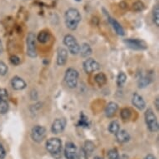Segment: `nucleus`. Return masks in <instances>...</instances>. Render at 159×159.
Returning <instances> with one entry per match:
<instances>
[{
	"mask_svg": "<svg viewBox=\"0 0 159 159\" xmlns=\"http://www.w3.org/2000/svg\"><path fill=\"white\" fill-rule=\"evenodd\" d=\"M64 19L67 28L73 31L78 28V24L81 22L82 17L78 9L68 8L64 14Z\"/></svg>",
	"mask_w": 159,
	"mask_h": 159,
	"instance_id": "obj_1",
	"label": "nucleus"
},
{
	"mask_svg": "<svg viewBox=\"0 0 159 159\" xmlns=\"http://www.w3.org/2000/svg\"><path fill=\"white\" fill-rule=\"evenodd\" d=\"M144 117H145V123H146L148 130L152 133L157 132L159 128L158 122L157 119L156 115L154 114L153 111L151 108H148L145 112Z\"/></svg>",
	"mask_w": 159,
	"mask_h": 159,
	"instance_id": "obj_2",
	"label": "nucleus"
},
{
	"mask_svg": "<svg viewBox=\"0 0 159 159\" xmlns=\"http://www.w3.org/2000/svg\"><path fill=\"white\" fill-rule=\"evenodd\" d=\"M78 71L74 68H68L67 69L64 76V80H65L66 84L68 85V88L70 89H74L78 85Z\"/></svg>",
	"mask_w": 159,
	"mask_h": 159,
	"instance_id": "obj_3",
	"label": "nucleus"
},
{
	"mask_svg": "<svg viewBox=\"0 0 159 159\" xmlns=\"http://www.w3.org/2000/svg\"><path fill=\"white\" fill-rule=\"evenodd\" d=\"M63 43L68 47V51L72 54L77 55L79 52L80 45L78 44V41L76 40V39L73 35H71V34L66 35L63 39Z\"/></svg>",
	"mask_w": 159,
	"mask_h": 159,
	"instance_id": "obj_4",
	"label": "nucleus"
},
{
	"mask_svg": "<svg viewBox=\"0 0 159 159\" xmlns=\"http://www.w3.org/2000/svg\"><path fill=\"white\" fill-rule=\"evenodd\" d=\"M46 148L53 156L57 155L62 150V142L57 138H50L46 143Z\"/></svg>",
	"mask_w": 159,
	"mask_h": 159,
	"instance_id": "obj_5",
	"label": "nucleus"
},
{
	"mask_svg": "<svg viewBox=\"0 0 159 159\" xmlns=\"http://www.w3.org/2000/svg\"><path fill=\"white\" fill-rule=\"evenodd\" d=\"M27 54L30 57H35L37 56L36 50V36L34 33L30 32L26 39Z\"/></svg>",
	"mask_w": 159,
	"mask_h": 159,
	"instance_id": "obj_6",
	"label": "nucleus"
},
{
	"mask_svg": "<svg viewBox=\"0 0 159 159\" xmlns=\"http://www.w3.org/2000/svg\"><path fill=\"white\" fill-rule=\"evenodd\" d=\"M47 131L42 126H35L32 128L31 138L36 143H41L46 137Z\"/></svg>",
	"mask_w": 159,
	"mask_h": 159,
	"instance_id": "obj_7",
	"label": "nucleus"
},
{
	"mask_svg": "<svg viewBox=\"0 0 159 159\" xmlns=\"http://www.w3.org/2000/svg\"><path fill=\"white\" fill-rule=\"evenodd\" d=\"M124 43L128 48L134 50H144L147 48L146 43L140 39H128L124 40Z\"/></svg>",
	"mask_w": 159,
	"mask_h": 159,
	"instance_id": "obj_8",
	"label": "nucleus"
},
{
	"mask_svg": "<svg viewBox=\"0 0 159 159\" xmlns=\"http://www.w3.org/2000/svg\"><path fill=\"white\" fill-rule=\"evenodd\" d=\"M83 68H84V70L85 71V73H92L99 70L101 66H100L99 63H98L93 58H88V59L84 61V64H83Z\"/></svg>",
	"mask_w": 159,
	"mask_h": 159,
	"instance_id": "obj_9",
	"label": "nucleus"
},
{
	"mask_svg": "<svg viewBox=\"0 0 159 159\" xmlns=\"http://www.w3.org/2000/svg\"><path fill=\"white\" fill-rule=\"evenodd\" d=\"M67 121L64 118H57L54 122L52 123V127H51V131L54 134H58V133L63 132L65 129Z\"/></svg>",
	"mask_w": 159,
	"mask_h": 159,
	"instance_id": "obj_10",
	"label": "nucleus"
},
{
	"mask_svg": "<svg viewBox=\"0 0 159 159\" xmlns=\"http://www.w3.org/2000/svg\"><path fill=\"white\" fill-rule=\"evenodd\" d=\"M77 147L72 142H68L65 145L64 148V155L67 159H76L77 156Z\"/></svg>",
	"mask_w": 159,
	"mask_h": 159,
	"instance_id": "obj_11",
	"label": "nucleus"
},
{
	"mask_svg": "<svg viewBox=\"0 0 159 159\" xmlns=\"http://www.w3.org/2000/svg\"><path fill=\"white\" fill-rule=\"evenodd\" d=\"M103 11H104V13L106 14V16H107V19H108V22L111 24V25L112 26V28H113V29L115 30V32L117 33V34L120 35V36H123V35L125 34V32H124V29H123V28L122 27V25H121L116 19L112 18V17H110V15L107 13V12L105 11V9H103Z\"/></svg>",
	"mask_w": 159,
	"mask_h": 159,
	"instance_id": "obj_12",
	"label": "nucleus"
},
{
	"mask_svg": "<svg viewBox=\"0 0 159 159\" xmlns=\"http://www.w3.org/2000/svg\"><path fill=\"white\" fill-rule=\"evenodd\" d=\"M132 103L138 109L143 110L146 107V102L143 98V97L140 96L139 94L137 93H134L133 94V98H132Z\"/></svg>",
	"mask_w": 159,
	"mask_h": 159,
	"instance_id": "obj_13",
	"label": "nucleus"
},
{
	"mask_svg": "<svg viewBox=\"0 0 159 159\" xmlns=\"http://www.w3.org/2000/svg\"><path fill=\"white\" fill-rule=\"evenodd\" d=\"M57 53V65L63 66L67 63L68 60V51L63 48H58Z\"/></svg>",
	"mask_w": 159,
	"mask_h": 159,
	"instance_id": "obj_14",
	"label": "nucleus"
},
{
	"mask_svg": "<svg viewBox=\"0 0 159 159\" xmlns=\"http://www.w3.org/2000/svg\"><path fill=\"white\" fill-rule=\"evenodd\" d=\"M11 85L12 88L15 90H23L26 88L27 84L24 79L16 76L11 80Z\"/></svg>",
	"mask_w": 159,
	"mask_h": 159,
	"instance_id": "obj_15",
	"label": "nucleus"
},
{
	"mask_svg": "<svg viewBox=\"0 0 159 159\" xmlns=\"http://www.w3.org/2000/svg\"><path fill=\"white\" fill-rule=\"evenodd\" d=\"M117 109H118V105L114 102H110L105 108V114L107 117H112L116 114Z\"/></svg>",
	"mask_w": 159,
	"mask_h": 159,
	"instance_id": "obj_16",
	"label": "nucleus"
},
{
	"mask_svg": "<svg viewBox=\"0 0 159 159\" xmlns=\"http://www.w3.org/2000/svg\"><path fill=\"white\" fill-rule=\"evenodd\" d=\"M115 135L117 142L120 143H125L130 140V134L126 130H119Z\"/></svg>",
	"mask_w": 159,
	"mask_h": 159,
	"instance_id": "obj_17",
	"label": "nucleus"
},
{
	"mask_svg": "<svg viewBox=\"0 0 159 159\" xmlns=\"http://www.w3.org/2000/svg\"><path fill=\"white\" fill-rule=\"evenodd\" d=\"M79 52L81 53V56L84 57H87L92 54V48L90 45L88 43H83L82 46H80V50Z\"/></svg>",
	"mask_w": 159,
	"mask_h": 159,
	"instance_id": "obj_18",
	"label": "nucleus"
},
{
	"mask_svg": "<svg viewBox=\"0 0 159 159\" xmlns=\"http://www.w3.org/2000/svg\"><path fill=\"white\" fill-rule=\"evenodd\" d=\"M94 79H95V82L97 83V84L100 87L103 86V85L107 84V77L103 73H97Z\"/></svg>",
	"mask_w": 159,
	"mask_h": 159,
	"instance_id": "obj_19",
	"label": "nucleus"
},
{
	"mask_svg": "<svg viewBox=\"0 0 159 159\" xmlns=\"http://www.w3.org/2000/svg\"><path fill=\"white\" fill-rule=\"evenodd\" d=\"M37 39L41 43H45L49 40L50 34L48 31H41L37 37Z\"/></svg>",
	"mask_w": 159,
	"mask_h": 159,
	"instance_id": "obj_20",
	"label": "nucleus"
},
{
	"mask_svg": "<svg viewBox=\"0 0 159 159\" xmlns=\"http://www.w3.org/2000/svg\"><path fill=\"white\" fill-rule=\"evenodd\" d=\"M78 126H79V127H83V128H89V118H88V117H87L86 115L84 114V112H81L80 119L78 121Z\"/></svg>",
	"mask_w": 159,
	"mask_h": 159,
	"instance_id": "obj_21",
	"label": "nucleus"
},
{
	"mask_svg": "<svg viewBox=\"0 0 159 159\" xmlns=\"http://www.w3.org/2000/svg\"><path fill=\"white\" fill-rule=\"evenodd\" d=\"M120 130V127H119V123L117 121H112L111 122L108 126V131L112 134H116V133Z\"/></svg>",
	"mask_w": 159,
	"mask_h": 159,
	"instance_id": "obj_22",
	"label": "nucleus"
},
{
	"mask_svg": "<svg viewBox=\"0 0 159 159\" xmlns=\"http://www.w3.org/2000/svg\"><path fill=\"white\" fill-rule=\"evenodd\" d=\"M84 149V151L86 152V153L88 154V156L91 155L92 152H93L95 147H94V143L91 141H86L85 142V144H84V147L83 148Z\"/></svg>",
	"mask_w": 159,
	"mask_h": 159,
	"instance_id": "obj_23",
	"label": "nucleus"
},
{
	"mask_svg": "<svg viewBox=\"0 0 159 159\" xmlns=\"http://www.w3.org/2000/svg\"><path fill=\"white\" fill-rule=\"evenodd\" d=\"M121 117H122V119L124 121L129 120L130 119L131 116H132V112H131V110L128 107H125V108H123L122 111H121Z\"/></svg>",
	"mask_w": 159,
	"mask_h": 159,
	"instance_id": "obj_24",
	"label": "nucleus"
},
{
	"mask_svg": "<svg viewBox=\"0 0 159 159\" xmlns=\"http://www.w3.org/2000/svg\"><path fill=\"white\" fill-rule=\"evenodd\" d=\"M152 17H153V23L157 27L159 26V7L158 5H155L152 12Z\"/></svg>",
	"mask_w": 159,
	"mask_h": 159,
	"instance_id": "obj_25",
	"label": "nucleus"
},
{
	"mask_svg": "<svg viewBox=\"0 0 159 159\" xmlns=\"http://www.w3.org/2000/svg\"><path fill=\"white\" fill-rule=\"evenodd\" d=\"M126 80H127V76L124 73L121 72L118 73V75L117 77V84L118 87H122L123 84H125Z\"/></svg>",
	"mask_w": 159,
	"mask_h": 159,
	"instance_id": "obj_26",
	"label": "nucleus"
},
{
	"mask_svg": "<svg viewBox=\"0 0 159 159\" xmlns=\"http://www.w3.org/2000/svg\"><path fill=\"white\" fill-rule=\"evenodd\" d=\"M8 111V103L7 100H0V113L4 114Z\"/></svg>",
	"mask_w": 159,
	"mask_h": 159,
	"instance_id": "obj_27",
	"label": "nucleus"
},
{
	"mask_svg": "<svg viewBox=\"0 0 159 159\" xmlns=\"http://www.w3.org/2000/svg\"><path fill=\"white\" fill-rule=\"evenodd\" d=\"M145 8L143 3L141 1H136L135 3L133 4V9L136 12H141Z\"/></svg>",
	"mask_w": 159,
	"mask_h": 159,
	"instance_id": "obj_28",
	"label": "nucleus"
},
{
	"mask_svg": "<svg viewBox=\"0 0 159 159\" xmlns=\"http://www.w3.org/2000/svg\"><path fill=\"white\" fill-rule=\"evenodd\" d=\"M107 157L108 159H118L119 158V154L117 152V149L112 148L110 149L109 151L107 152Z\"/></svg>",
	"mask_w": 159,
	"mask_h": 159,
	"instance_id": "obj_29",
	"label": "nucleus"
},
{
	"mask_svg": "<svg viewBox=\"0 0 159 159\" xmlns=\"http://www.w3.org/2000/svg\"><path fill=\"white\" fill-rule=\"evenodd\" d=\"M151 82V79L149 78H147V77H143V78H141L139 80H138V85H139V88H144V87L148 86Z\"/></svg>",
	"mask_w": 159,
	"mask_h": 159,
	"instance_id": "obj_30",
	"label": "nucleus"
},
{
	"mask_svg": "<svg viewBox=\"0 0 159 159\" xmlns=\"http://www.w3.org/2000/svg\"><path fill=\"white\" fill-rule=\"evenodd\" d=\"M89 156L86 153V152L84 151V149L83 148L79 149L78 152H77V156H76V159H88Z\"/></svg>",
	"mask_w": 159,
	"mask_h": 159,
	"instance_id": "obj_31",
	"label": "nucleus"
},
{
	"mask_svg": "<svg viewBox=\"0 0 159 159\" xmlns=\"http://www.w3.org/2000/svg\"><path fill=\"white\" fill-rule=\"evenodd\" d=\"M8 66L3 63V61H0V75L4 76L8 73Z\"/></svg>",
	"mask_w": 159,
	"mask_h": 159,
	"instance_id": "obj_32",
	"label": "nucleus"
},
{
	"mask_svg": "<svg viewBox=\"0 0 159 159\" xmlns=\"http://www.w3.org/2000/svg\"><path fill=\"white\" fill-rule=\"evenodd\" d=\"M8 96V91L5 89L0 88V100H7Z\"/></svg>",
	"mask_w": 159,
	"mask_h": 159,
	"instance_id": "obj_33",
	"label": "nucleus"
},
{
	"mask_svg": "<svg viewBox=\"0 0 159 159\" xmlns=\"http://www.w3.org/2000/svg\"><path fill=\"white\" fill-rule=\"evenodd\" d=\"M9 59H10L11 63L13 65H18L20 63V58L16 55H12Z\"/></svg>",
	"mask_w": 159,
	"mask_h": 159,
	"instance_id": "obj_34",
	"label": "nucleus"
},
{
	"mask_svg": "<svg viewBox=\"0 0 159 159\" xmlns=\"http://www.w3.org/2000/svg\"><path fill=\"white\" fill-rule=\"evenodd\" d=\"M6 156L5 148H3V144L0 143V159H3Z\"/></svg>",
	"mask_w": 159,
	"mask_h": 159,
	"instance_id": "obj_35",
	"label": "nucleus"
},
{
	"mask_svg": "<svg viewBox=\"0 0 159 159\" xmlns=\"http://www.w3.org/2000/svg\"><path fill=\"white\" fill-rule=\"evenodd\" d=\"M154 104H155V107H156V108H157V111L158 112L159 111V98H157L155 99V101H154Z\"/></svg>",
	"mask_w": 159,
	"mask_h": 159,
	"instance_id": "obj_36",
	"label": "nucleus"
},
{
	"mask_svg": "<svg viewBox=\"0 0 159 159\" xmlns=\"http://www.w3.org/2000/svg\"><path fill=\"white\" fill-rule=\"evenodd\" d=\"M144 159H156V157L153 156V155H152V154H148V155H147L145 157V158Z\"/></svg>",
	"mask_w": 159,
	"mask_h": 159,
	"instance_id": "obj_37",
	"label": "nucleus"
},
{
	"mask_svg": "<svg viewBox=\"0 0 159 159\" xmlns=\"http://www.w3.org/2000/svg\"><path fill=\"white\" fill-rule=\"evenodd\" d=\"M3 52V43L1 42V40H0V54Z\"/></svg>",
	"mask_w": 159,
	"mask_h": 159,
	"instance_id": "obj_38",
	"label": "nucleus"
},
{
	"mask_svg": "<svg viewBox=\"0 0 159 159\" xmlns=\"http://www.w3.org/2000/svg\"><path fill=\"white\" fill-rule=\"evenodd\" d=\"M94 159H102V157H94Z\"/></svg>",
	"mask_w": 159,
	"mask_h": 159,
	"instance_id": "obj_39",
	"label": "nucleus"
},
{
	"mask_svg": "<svg viewBox=\"0 0 159 159\" xmlns=\"http://www.w3.org/2000/svg\"><path fill=\"white\" fill-rule=\"evenodd\" d=\"M76 1H78V2H80V1H81V0H76Z\"/></svg>",
	"mask_w": 159,
	"mask_h": 159,
	"instance_id": "obj_40",
	"label": "nucleus"
}]
</instances>
